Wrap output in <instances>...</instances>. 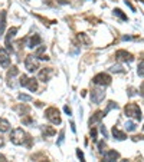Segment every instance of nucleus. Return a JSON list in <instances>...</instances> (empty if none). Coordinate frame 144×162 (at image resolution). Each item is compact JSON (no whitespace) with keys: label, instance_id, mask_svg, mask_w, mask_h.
Returning a JSON list of instances; mask_svg holds the SVG:
<instances>
[{"label":"nucleus","instance_id":"9d476101","mask_svg":"<svg viewBox=\"0 0 144 162\" xmlns=\"http://www.w3.org/2000/svg\"><path fill=\"white\" fill-rule=\"evenodd\" d=\"M118 158H120V154H118L117 151H114V149L107 151L105 154H104V159H105V162H115V161H118Z\"/></svg>","mask_w":144,"mask_h":162},{"label":"nucleus","instance_id":"4468645a","mask_svg":"<svg viewBox=\"0 0 144 162\" xmlns=\"http://www.w3.org/2000/svg\"><path fill=\"white\" fill-rule=\"evenodd\" d=\"M112 135H114V138L115 139H118V141H124V139H127V135L122 132V131H120L118 128H112Z\"/></svg>","mask_w":144,"mask_h":162},{"label":"nucleus","instance_id":"2f4dec72","mask_svg":"<svg viewBox=\"0 0 144 162\" xmlns=\"http://www.w3.org/2000/svg\"><path fill=\"white\" fill-rule=\"evenodd\" d=\"M111 72H118V73H120V72H124V70H122L121 66H112V68H111Z\"/></svg>","mask_w":144,"mask_h":162},{"label":"nucleus","instance_id":"37998d69","mask_svg":"<svg viewBox=\"0 0 144 162\" xmlns=\"http://www.w3.org/2000/svg\"><path fill=\"white\" fill-rule=\"evenodd\" d=\"M120 162H128V161H127V159H122V161H120Z\"/></svg>","mask_w":144,"mask_h":162},{"label":"nucleus","instance_id":"4c0bfd02","mask_svg":"<svg viewBox=\"0 0 144 162\" xmlns=\"http://www.w3.org/2000/svg\"><path fill=\"white\" fill-rule=\"evenodd\" d=\"M128 91H130V92H128V95H130V96H133L134 93H135V92H134V89H133V88H130Z\"/></svg>","mask_w":144,"mask_h":162},{"label":"nucleus","instance_id":"6e6552de","mask_svg":"<svg viewBox=\"0 0 144 162\" xmlns=\"http://www.w3.org/2000/svg\"><path fill=\"white\" fill-rule=\"evenodd\" d=\"M17 27H10L9 30H7V35H6V39H5V43H6V49L7 50H12V39L16 36L17 33Z\"/></svg>","mask_w":144,"mask_h":162},{"label":"nucleus","instance_id":"7c9ffc66","mask_svg":"<svg viewBox=\"0 0 144 162\" xmlns=\"http://www.w3.org/2000/svg\"><path fill=\"white\" fill-rule=\"evenodd\" d=\"M104 148H105V142H104V141L98 142V151H100V152H104Z\"/></svg>","mask_w":144,"mask_h":162},{"label":"nucleus","instance_id":"dca6fc26","mask_svg":"<svg viewBox=\"0 0 144 162\" xmlns=\"http://www.w3.org/2000/svg\"><path fill=\"white\" fill-rule=\"evenodd\" d=\"M9 129H10L9 121H6L5 118H0V132H9Z\"/></svg>","mask_w":144,"mask_h":162},{"label":"nucleus","instance_id":"f8f14e48","mask_svg":"<svg viewBox=\"0 0 144 162\" xmlns=\"http://www.w3.org/2000/svg\"><path fill=\"white\" fill-rule=\"evenodd\" d=\"M42 43V38L39 36V35H33L32 38L29 39V43H28V48L30 49H33L36 48V46H39V45Z\"/></svg>","mask_w":144,"mask_h":162},{"label":"nucleus","instance_id":"aec40b11","mask_svg":"<svg viewBox=\"0 0 144 162\" xmlns=\"http://www.w3.org/2000/svg\"><path fill=\"white\" fill-rule=\"evenodd\" d=\"M135 128H137V125L134 124V122H131V121L125 122V129H127L128 132H134V131H135Z\"/></svg>","mask_w":144,"mask_h":162},{"label":"nucleus","instance_id":"bb28decb","mask_svg":"<svg viewBox=\"0 0 144 162\" xmlns=\"http://www.w3.org/2000/svg\"><path fill=\"white\" fill-rule=\"evenodd\" d=\"M19 99H20V101H23V102H29V101H32V98L29 96V95H19Z\"/></svg>","mask_w":144,"mask_h":162},{"label":"nucleus","instance_id":"c03bdc74","mask_svg":"<svg viewBox=\"0 0 144 162\" xmlns=\"http://www.w3.org/2000/svg\"><path fill=\"white\" fill-rule=\"evenodd\" d=\"M42 162H49V161H42Z\"/></svg>","mask_w":144,"mask_h":162},{"label":"nucleus","instance_id":"6ab92c4d","mask_svg":"<svg viewBox=\"0 0 144 162\" xmlns=\"http://www.w3.org/2000/svg\"><path fill=\"white\" fill-rule=\"evenodd\" d=\"M78 40H79L81 43H84V45H89V43H91L89 38L85 35V33H79V35H78Z\"/></svg>","mask_w":144,"mask_h":162},{"label":"nucleus","instance_id":"cd10ccee","mask_svg":"<svg viewBox=\"0 0 144 162\" xmlns=\"http://www.w3.org/2000/svg\"><path fill=\"white\" fill-rule=\"evenodd\" d=\"M77 157L79 158V161L81 162H85V157H84V154L81 149H77Z\"/></svg>","mask_w":144,"mask_h":162},{"label":"nucleus","instance_id":"4be33fe9","mask_svg":"<svg viewBox=\"0 0 144 162\" xmlns=\"http://www.w3.org/2000/svg\"><path fill=\"white\" fill-rule=\"evenodd\" d=\"M17 73H19V70H17L16 66H12L10 70L7 72V79H10V78H13V76H16Z\"/></svg>","mask_w":144,"mask_h":162},{"label":"nucleus","instance_id":"412c9836","mask_svg":"<svg viewBox=\"0 0 144 162\" xmlns=\"http://www.w3.org/2000/svg\"><path fill=\"white\" fill-rule=\"evenodd\" d=\"M114 15H115V16H118L121 20H125V22L128 20L127 15H124V13H122V10H120V9H115V10H114Z\"/></svg>","mask_w":144,"mask_h":162},{"label":"nucleus","instance_id":"f3484780","mask_svg":"<svg viewBox=\"0 0 144 162\" xmlns=\"http://www.w3.org/2000/svg\"><path fill=\"white\" fill-rule=\"evenodd\" d=\"M5 27H6V12H0V35L5 33Z\"/></svg>","mask_w":144,"mask_h":162},{"label":"nucleus","instance_id":"ea45409f","mask_svg":"<svg viewBox=\"0 0 144 162\" xmlns=\"http://www.w3.org/2000/svg\"><path fill=\"white\" fill-rule=\"evenodd\" d=\"M71 129H72V132H75V131H77V129H75V125H74V124H71Z\"/></svg>","mask_w":144,"mask_h":162},{"label":"nucleus","instance_id":"1a4fd4ad","mask_svg":"<svg viewBox=\"0 0 144 162\" xmlns=\"http://www.w3.org/2000/svg\"><path fill=\"white\" fill-rule=\"evenodd\" d=\"M115 58L118 60H122V62H133L134 60V56L127 50H117Z\"/></svg>","mask_w":144,"mask_h":162},{"label":"nucleus","instance_id":"72a5a7b5","mask_svg":"<svg viewBox=\"0 0 144 162\" xmlns=\"http://www.w3.org/2000/svg\"><path fill=\"white\" fill-rule=\"evenodd\" d=\"M101 134L104 135V138H108V132H107L105 126H101Z\"/></svg>","mask_w":144,"mask_h":162},{"label":"nucleus","instance_id":"f257e3e1","mask_svg":"<svg viewBox=\"0 0 144 162\" xmlns=\"http://www.w3.org/2000/svg\"><path fill=\"white\" fill-rule=\"evenodd\" d=\"M28 136L26 135V132L20 128H16V129L12 131L10 134V141L12 144H15V145H25L26 144V139H28Z\"/></svg>","mask_w":144,"mask_h":162},{"label":"nucleus","instance_id":"5701e85b","mask_svg":"<svg viewBox=\"0 0 144 162\" xmlns=\"http://www.w3.org/2000/svg\"><path fill=\"white\" fill-rule=\"evenodd\" d=\"M63 139H65V131L62 129V131H61V134H59V139L56 141V145H62Z\"/></svg>","mask_w":144,"mask_h":162},{"label":"nucleus","instance_id":"39448f33","mask_svg":"<svg viewBox=\"0 0 144 162\" xmlns=\"http://www.w3.org/2000/svg\"><path fill=\"white\" fill-rule=\"evenodd\" d=\"M92 82L95 85H98V86H108L111 83V76L107 75V73H98V75L94 76Z\"/></svg>","mask_w":144,"mask_h":162},{"label":"nucleus","instance_id":"2eb2a0df","mask_svg":"<svg viewBox=\"0 0 144 162\" xmlns=\"http://www.w3.org/2000/svg\"><path fill=\"white\" fill-rule=\"evenodd\" d=\"M25 88H28L30 92H35V91L38 89V82H36V79H35V78H30V79L28 81V83H26V86H25Z\"/></svg>","mask_w":144,"mask_h":162},{"label":"nucleus","instance_id":"79ce46f5","mask_svg":"<svg viewBox=\"0 0 144 162\" xmlns=\"http://www.w3.org/2000/svg\"><path fill=\"white\" fill-rule=\"evenodd\" d=\"M3 145V139H2V138H0V146Z\"/></svg>","mask_w":144,"mask_h":162},{"label":"nucleus","instance_id":"ddd939ff","mask_svg":"<svg viewBox=\"0 0 144 162\" xmlns=\"http://www.w3.org/2000/svg\"><path fill=\"white\" fill-rule=\"evenodd\" d=\"M104 116H105V115H104L102 111H97V112L91 116V119H89V125H94V124H97V122H100Z\"/></svg>","mask_w":144,"mask_h":162},{"label":"nucleus","instance_id":"20e7f679","mask_svg":"<svg viewBox=\"0 0 144 162\" xmlns=\"http://www.w3.org/2000/svg\"><path fill=\"white\" fill-rule=\"evenodd\" d=\"M25 66H26V69H28V72H35V70H38L39 68V58L36 56V55H29L28 58H26V60H25Z\"/></svg>","mask_w":144,"mask_h":162},{"label":"nucleus","instance_id":"f704fd0d","mask_svg":"<svg viewBox=\"0 0 144 162\" xmlns=\"http://www.w3.org/2000/svg\"><path fill=\"white\" fill-rule=\"evenodd\" d=\"M91 138H92V141H97V131L95 129H91Z\"/></svg>","mask_w":144,"mask_h":162},{"label":"nucleus","instance_id":"c9c22d12","mask_svg":"<svg viewBox=\"0 0 144 162\" xmlns=\"http://www.w3.org/2000/svg\"><path fill=\"white\" fill-rule=\"evenodd\" d=\"M63 111H65V114L69 115V116L72 115V111H71V108H69V106H65V108H63Z\"/></svg>","mask_w":144,"mask_h":162},{"label":"nucleus","instance_id":"473e14b6","mask_svg":"<svg viewBox=\"0 0 144 162\" xmlns=\"http://www.w3.org/2000/svg\"><path fill=\"white\" fill-rule=\"evenodd\" d=\"M124 2H125L127 7H130V9H131V12H135V7H134V6L131 5V2H130V0H124Z\"/></svg>","mask_w":144,"mask_h":162},{"label":"nucleus","instance_id":"9b49d317","mask_svg":"<svg viewBox=\"0 0 144 162\" xmlns=\"http://www.w3.org/2000/svg\"><path fill=\"white\" fill-rule=\"evenodd\" d=\"M50 76H52V69H48V68H43V69L39 72V76L38 79L42 82H48L50 79Z\"/></svg>","mask_w":144,"mask_h":162},{"label":"nucleus","instance_id":"0eeeda50","mask_svg":"<svg viewBox=\"0 0 144 162\" xmlns=\"http://www.w3.org/2000/svg\"><path fill=\"white\" fill-rule=\"evenodd\" d=\"M0 66L2 68H9L10 66V56L7 49L0 48Z\"/></svg>","mask_w":144,"mask_h":162},{"label":"nucleus","instance_id":"e433bc0d","mask_svg":"<svg viewBox=\"0 0 144 162\" xmlns=\"http://www.w3.org/2000/svg\"><path fill=\"white\" fill-rule=\"evenodd\" d=\"M140 95H141V96H144V82L141 83V86H140Z\"/></svg>","mask_w":144,"mask_h":162},{"label":"nucleus","instance_id":"c85d7f7f","mask_svg":"<svg viewBox=\"0 0 144 162\" xmlns=\"http://www.w3.org/2000/svg\"><path fill=\"white\" fill-rule=\"evenodd\" d=\"M45 46H40V48L38 49V50H36V56H38V58H40V56H43V52H45Z\"/></svg>","mask_w":144,"mask_h":162},{"label":"nucleus","instance_id":"a19ab883","mask_svg":"<svg viewBox=\"0 0 144 162\" xmlns=\"http://www.w3.org/2000/svg\"><path fill=\"white\" fill-rule=\"evenodd\" d=\"M58 2H59V3H62V5H65V3H67L68 0H58Z\"/></svg>","mask_w":144,"mask_h":162},{"label":"nucleus","instance_id":"c756f323","mask_svg":"<svg viewBox=\"0 0 144 162\" xmlns=\"http://www.w3.org/2000/svg\"><path fill=\"white\" fill-rule=\"evenodd\" d=\"M22 121H23V124H26V125H30V124H33V119L30 118V116H28V115H26V118H23Z\"/></svg>","mask_w":144,"mask_h":162},{"label":"nucleus","instance_id":"a878e982","mask_svg":"<svg viewBox=\"0 0 144 162\" xmlns=\"http://www.w3.org/2000/svg\"><path fill=\"white\" fill-rule=\"evenodd\" d=\"M28 81H29V78L26 75H22L20 76V82H19V83H20V85H22V86H26V83H28Z\"/></svg>","mask_w":144,"mask_h":162},{"label":"nucleus","instance_id":"423d86ee","mask_svg":"<svg viewBox=\"0 0 144 162\" xmlns=\"http://www.w3.org/2000/svg\"><path fill=\"white\" fill-rule=\"evenodd\" d=\"M104 98H105V92H104V89H101V88H95L91 91V101L92 103H101L104 101Z\"/></svg>","mask_w":144,"mask_h":162},{"label":"nucleus","instance_id":"58836bf2","mask_svg":"<svg viewBox=\"0 0 144 162\" xmlns=\"http://www.w3.org/2000/svg\"><path fill=\"white\" fill-rule=\"evenodd\" d=\"M0 162H7V161H6V157H5V155H0Z\"/></svg>","mask_w":144,"mask_h":162},{"label":"nucleus","instance_id":"a211bd4d","mask_svg":"<svg viewBox=\"0 0 144 162\" xmlns=\"http://www.w3.org/2000/svg\"><path fill=\"white\" fill-rule=\"evenodd\" d=\"M42 132L46 136H53L56 134V131L53 128H50V126H42Z\"/></svg>","mask_w":144,"mask_h":162},{"label":"nucleus","instance_id":"f03ea898","mask_svg":"<svg viewBox=\"0 0 144 162\" xmlns=\"http://www.w3.org/2000/svg\"><path fill=\"white\" fill-rule=\"evenodd\" d=\"M124 114L127 118H134L135 121H141V111H140L139 105H135V103H128L124 108Z\"/></svg>","mask_w":144,"mask_h":162},{"label":"nucleus","instance_id":"393cba45","mask_svg":"<svg viewBox=\"0 0 144 162\" xmlns=\"http://www.w3.org/2000/svg\"><path fill=\"white\" fill-rule=\"evenodd\" d=\"M112 108H117V105H115V103H114V102H108V106H107V109H105V111H104V115H107V114H108V112H110V111H111V109H112Z\"/></svg>","mask_w":144,"mask_h":162},{"label":"nucleus","instance_id":"b1692460","mask_svg":"<svg viewBox=\"0 0 144 162\" xmlns=\"http://www.w3.org/2000/svg\"><path fill=\"white\" fill-rule=\"evenodd\" d=\"M137 75L144 78V63H140L139 68H137Z\"/></svg>","mask_w":144,"mask_h":162},{"label":"nucleus","instance_id":"7ed1b4c3","mask_svg":"<svg viewBox=\"0 0 144 162\" xmlns=\"http://www.w3.org/2000/svg\"><path fill=\"white\" fill-rule=\"evenodd\" d=\"M45 116L48 118V121H49L50 124H53V125H61V122H62L59 111L56 108H48L46 112H45Z\"/></svg>","mask_w":144,"mask_h":162}]
</instances>
